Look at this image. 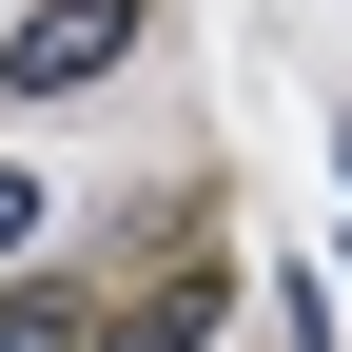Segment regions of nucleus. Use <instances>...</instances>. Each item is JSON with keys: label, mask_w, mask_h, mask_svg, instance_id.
<instances>
[{"label": "nucleus", "mask_w": 352, "mask_h": 352, "mask_svg": "<svg viewBox=\"0 0 352 352\" xmlns=\"http://www.w3.org/2000/svg\"><path fill=\"white\" fill-rule=\"evenodd\" d=\"M333 196H352V118H333Z\"/></svg>", "instance_id": "4"}, {"label": "nucleus", "mask_w": 352, "mask_h": 352, "mask_svg": "<svg viewBox=\"0 0 352 352\" xmlns=\"http://www.w3.org/2000/svg\"><path fill=\"white\" fill-rule=\"evenodd\" d=\"M0 352H98V333H78V294H0Z\"/></svg>", "instance_id": "2"}, {"label": "nucleus", "mask_w": 352, "mask_h": 352, "mask_svg": "<svg viewBox=\"0 0 352 352\" xmlns=\"http://www.w3.org/2000/svg\"><path fill=\"white\" fill-rule=\"evenodd\" d=\"M118 59H138V0H39V20L0 39L20 98H78V78H118Z\"/></svg>", "instance_id": "1"}, {"label": "nucleus", "mask_w": 352, "mask_h": 352, "mask_svg": "<svg viewBox=\"0 0 352 352\" xmlns=\"http://www.w3.org/2000/svg\"><path fill=\"white\" fill-rule=\"evenodd\" d=\"M39 215H59V196H39V176L0 157V274H20V254H39Z\"/></svg>", "instance_id": "3"}]
</instances>
